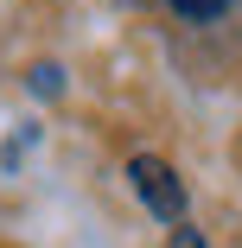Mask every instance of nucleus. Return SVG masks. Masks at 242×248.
<instances>
[{"label": "nucleus", "mask_w": 242, "mask_h": 248, "mask_svg": "<svg viewBox=\"0 0 242 248\" xmlns=\"http://www.w3.org/2000/svg\"><path fill=\"white\" fill-rule=\"evenodd\" d=\"M128 185H134V197H140L153 217H166V223H178V217H185V185H178V172H172L166 159L134 153V159H128Z\"/></svg>", "instance_id": "obj_1"}, {"label": "nucleus", "mask_w": 242, "mask_h": 248, "mask_svg": "<svg viewBox=\"0 0 242 248\" xmlns=\"http://www.w3.org/2000/svg\"><path fill=\"white\" fill-rule=\"evenodd\" d=\"M166 248H204V235H198V229H178V235H172Z\"/></svg>", "instance_id": "obj_3"}, {"label": "nucleus", "mask_w": 242, "mask_h": 248, "mask_svg": "<svg viewBox=\"0 0 242 248\" xmlns=\"http://www.w3.org/2000/svg\"><path fill=\"white\" fill-rule=\"evenodd\" d=\"M172 7H178L185 19H217V13L229 7V0H172Z\"/></svg>", "instance_id": "obj_2"}]
</instances>
